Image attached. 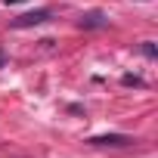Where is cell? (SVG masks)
I'll list each match as a JSON object with an SVG mask.
<instances>
[{
    "label": "cell",
    "instance_id": "1",
    "mask_svg": "<svg viewBox=\"0 0 158 158\" xmlns=\"http://www.w3.org/2000/svg\"><path fill=\"white\" fill-rule=\"evenodd\" d=\"M50 19H53L50 10H34V13H25V16L13 19V28H31V25H44V22H50Z\"/></svg>",
    "mask_w": 158,
    "mask_h": 158
},
{
    "label": "cell",
    "instance_id": "2",
    "mask_svg": "<svg viewBox=\"0 0 158 158\" xmlns=\"http://www.w3.org/2000/svg\"><path fill=\"white\" fill-rule=\"evenodd\" d=\"M90 146H130V143H136L133 136H127V133H106V136H93V139H87Z\"/></svg>",
    "mask_w": 158,
    "mask_h": 158
},
{
    "label": "cell",
    "instance_id": "5",
    "mask_svg": "<svg viewBox=\"0 0 158 158\" xmlns=\"http://www.w3.org/2000/svg\"><path fill=\"white\" fill-rule=\"evenodd\" d=\"M6 3H22V0H6Z\"/></svg>",
    "mask_w": 158,
    "mask_h": 158
},
{
    "label": "cell",
    "instance_id": "4",
    "mask_svg": "<svg viewBox=\"0 0 158 158\" xmlns=\"http://www.w3.org/2000/svg\"><path fill=\"white\" fill-rule=\"evenodd\" d=\"M143 53H146L149 59H155V56H158V53H155V44H152V40H146V44H143Z\"/></svg>",
    "mask_w": 158,
    "mask_h": 158
},
{
    "label": "cell",
    "instance_id": "3",
    "mask_svg": "<svg viewBox=\"0 0 158 158\" xmlns=\"http://www.w3.org/2000/svg\"><path fill=\"white\" fill-rule=\"evenodd\" d=\"M77 25H81V28H106V25H109V19H106L102 13H87V16L77 19Z\"/></svg>",
    "mask_w": 158,
    "mask_h": 158
},
{
    "label": "cell",
    "instance_id": "6",
    "mask_svg": "<svg viewBox=\"0 0 158 158\" xmlns=\"http://www.w3.org/2000/svg\"><path fill=\"white\" fill-rule=\"evenodd\" d=\"M0 65H3V56H0Z\"/></svg>",
    "mask_w": 158,
    "mask_h": 158
}]
</instances>
